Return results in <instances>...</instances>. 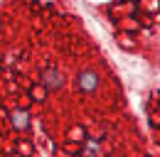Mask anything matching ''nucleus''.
<instances>
[{
    "mask_svg": "<svg viewBox=\"0 0 160 157\" xmlns=\"http://www.w3.org/2000/svg\"><path fill=\"white\" fill-rule=\"evenodd\" d=\"M99 83H101V76H99V71H94V69H81L79 74H77V88L84 91V93L96 91Z\"/></svg>",
    "mask_w": 160,
    "mask_h": 157,
    "instance_id": "obj_1",
    "label": "nucleus"
},
{
    "mask_svg": "<svg viewBox=\"0 0 160 157\" xmlns=\"http://www.w3.org/2000/svg\"><path fill=\"white\" fill-rule=\"evenodd\" d=\"M40 83H42V88H47V91H59L64 86V76H62V71L57 66H47L40 74Z\"/></svg>",
    "mask_w": 160,
    "mask_h": 157,
    "instance_id": "obj_2",
    "label": "nucleus"
},
{
    "mask_svg": "<svg viewBox=\"0 0 160 157\" xmlns=\"http://www.w3.org/2000/svg\"><path fill=\"white\" fill-rule=\"evenodd\" d=\"M10 120H12V128H18V130H25L27 125H30V116H27V111H12L10 113Z\"/></svg>",
    "mask_w": 160,
    "mask_h": 157,
    "instance_id": "obj_3",
    "label": "nucleus"
},
{
    "mask_svg": "<svg viewBox=\"0 0 160 157\" xmlns=\"http://www.w3.org/2000/svg\"><path fill=\"white\" fill-rule=\"evenodd\" d=\"M69 135L74 137V140H81V137H84V130H81V128H72V133H69Z\"/></svg>",
    "mask_w": 160,
    "mask_h": 157,
    "instance_id": "obj_4",
    "label": "nucleus"
},
{
    "mask_svg": "<svg viewBox=\"0 0 160 157\" xmlns=\"http://www.w3.org/2000/svg\"><path fill=\"white\" fill-rule=\"evenodd\" d=\"M32 96H35V98H40V101H42V96H44V91H42V88H32Z\"/></svg>",
    "mask_w": 160,
    "mask_h": 157,
    "instance_id": "obj_5",
    "label": "nucleus"
},
{
    "mask_svg": "<svg viewBox=\"0 0 160 157\" xmlns=\"http://www.w3.org/2000/svg\"><path fill=\"white\" fill-rule=\"evenodd\" d=\"M2 2H5V0H0V5H2Z\"/></svg>",
    "mask_w": 160,
    "mask_h": 157,
    "instance_id": "obj_6",
    "label": "nucleus"
}]
</instances>
